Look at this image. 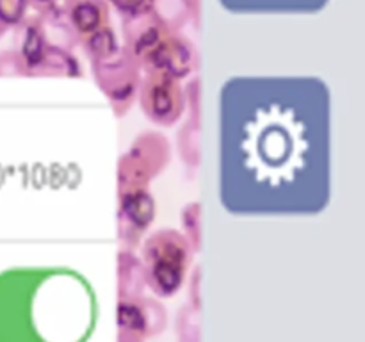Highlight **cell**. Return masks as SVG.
<instances>
[{"label": "cell", "mask_w": 365, "mask_h": 342, "mask_svg": "<svg viewBox=\"0 0 365 342\" xmlns=\"http://www.w3.org/2000/svg\"><path fill=\"white\" fill-rule=\"evenodd\" d=\"M143 73L138 89L143 113L159 127H171L180 120L185 107L180 81L160 70H143Z\"/></svg>", "instance_id": "obj_3"}, {"label": "cell", "mask_w": 365, "mask_h": 342, "mask_svg": "<svg viewBox=\"0 0 365 342\" xmlns=\"http://www.w3.org/2000/svg\"><path fill=\"white\" fill-rule=\"evenodd\" d=\"M16 34H14V43H16V52L20 53L24 59L25 66H27L29 75L38 68L41 59L45 57L46 50L50 48V43L46 39L45 28H43L41 18L38 14L32 16H25V20L20 25H16Z\"/></svg>", "instance_id": "obj_7"}, {"label": "cell", "mask_w": 365, "mask_h": 342, "mask_svg": "<svg viewBox=\"0 0 365 342\" xmlns=\"http://www.w3.org/2000/svg\"><path fill=\"white\" fill-rule=\"evenodd\" d=\"M81 45L84 48V53L89 59V63H96V61H102L106 57L113 56L114 52H118L121 43L118 41V36L114 32V28L110 25H107V27L100 28L95 34L82 39Z\"/></svg>", "instance_id": "obj_11"}, {"label": "cell", "mask_w": 365, "mask_h": 342, "mask_svg": "<svg viewBox=\"0 0 365 342\" xmlns=\"http://www.w3.org/2000/svg\"><path fill=\"white\" fill-rule=\"evenodd\" d=\"M57 6H59V0H29V7H32L38 14L56 9Z\"/></svg>", "instance_id": "obj_15"}, {"label": "cell", "mask_w": 365, "mask_h": 342, "mask_svg": "<svg viewBox=\"0 0 365 342\" xmlns=\"http://www.w3.org/2000/svg\"><path fill=\"white\" fill-rule=\"evenodd\" d=\"M24 77L29 75L27 66H25L24 59L16 50H2L0 52V77Z\"/></svg>", "instance_id": "obj_13"}, {"label": "cell", "mask_w": 365, "mask_h": 342, "mask_svg": "<svg viewBox=\"0 0 365 342\" xmlns=\"http://www.w3.org/2000/svg\"><path fill=\"white\" fill-rule=\"evenodd\" d=\"M196 66V48L191 39L185 38L182 32H171L159 45V48L152 53L148 63L143 70H160L175 78H184L195 70Z\"/></svg>", "instance_id": "obj_5"}, {"label": "cell", "mask_w": 365, "mask_h": 342, "mask_svg": "<svg viewBox=\"0 0 365 342\" xmlns=\"http://www.w3.org/2000/svg\"><path fill=\"white\" fill-rule=\"evenodd\" d=\"M171 32L173 31L150 7L134 14V16L121 18L123 46L130 50L132 56L139 61L141 68L148 63L152 53L159 48L160 43Z\"/></svg>", "instance_id": "obj_4"}, {"label": "cell", "mask_w": 365, "mask_h": 342, "mask_svg": "<svg viewBox=\"0 0 365 342\" xmlns=\"http://www.w3.org/2000/svg\"><path fill=\"white\" fill-rule=\"evenodd\" d=\"M191 242L173 228L153 232L143 246V266L150 287L159 296H171L180 289L191 264Z\"/></svg>", "instance_id": "obj_1"}, {"label": "cell", "mask_w": 365, "mask_h": 342, "mask_svg": "<svg viewBox=\"0 0 365 342\" xmlns=\"http://www.w3.org/2000/svg\"><path fill=\"white\" fill-rule=\"evenodd\" d=\"M121 216L127 223L123 228V237L130 239L132 235L134 239H139V235L152 224L153 217H155L153 196H150L146 189L125 192L121 196Z\"/></svg>", "instance_id": "obj_8"}, {"label": "cell", "mask_w": 365, "mask_h": 342, "mask_svg": "<svg viewBox=\"0 0 365 342\" xmlns=\"http://www.w3.org/2000/svg\"><path fill=\"white\" fill-rule=\"evenodd\" d=\"M107 2L116 9V13L120 14L121 18H127L148 9L152 0H107Z\"/></svg>", "instance_id": "obj_14"}, {"label": "cell", "mask_w": 365, "mask_h": 342, "mask_svg": "<svg viewBox=\"0 0 365 342\" xmlns=\"http://www.w3.org/2000/svg\"><path fill=\"white\" fill-rule=\"evenodd\" d=\"M6 32H7V28H6V27H4V25H2V24H0V39H2V38H4V34H6Z\"/></svg>", "instance_id": "obj_16"}, {"label": "cell", "mask_w": 365, "mask_h": 342, "mask_svg": "<svg viewBox=\"0 0 365 342\" xmlns=\"http://www.w3.org/2000/svg\"><path fill=\"white\" fill-rule=\"evenodd\" d=\"M32 75H43V77H82V68L77 57L61 46H50L45 57L38 64Z\"/></svg>", "instance_id": "obj_9"}, {"label": "cell", "mask_w": 365, "mask_h": 342, "mask_svg": "<svg viewBox=\"0 0 365 342\" xmlns=\"http://www.w3.org/2000/svg\"><path fill=\"white\" fill-rule=\"evenodd\" d=\"M150 9L173 32H180L192 18L189 0H152Z\"/></svg>", "instance_id": "obj_10"}, {"label": "cell", "mask_w": 365, "mask_h": 342, "mask_svg": "<svg viewBox=\"0 0 365 342\" xmlns=\"http://www.w3.org/2000/svg\"><path fill=\"white\" fill-rule=\"evenodd\" d=\"M29 0H0V24L6 28L16 27L25 20Z\"/></svg>", "instance_id": "obj_12"}, {"label": "cell", "mask_w": 365, "mask_h": 342, "mask_svg": "<svg viewBox=\"0 0 365 342\" xmlns=\"http://www.w3.org/2000/svg\"><path fill=\"white\" fill-rule=\"evenodd\" d=\"M61 9L81 41L110 25L107 0H63Z\"/></svg>", "instance_id": "obj_6"}, {"label": "cell", "mask_w": 365, "mask_h": 342, "mask_svg": "<svg viewBox=\"0 0 365 342\" xmlns=\"http://www.w3.org/2000/svg\"><path fill=\"white\" fill-rule=\"evenodd\" d=\"M93 78L118 116H123L134 103L141 84V64L127 46L121 45L118 52L102 61L91 63Z\"/></svg>", "instance_id": "obj_2"}]
</instances>
